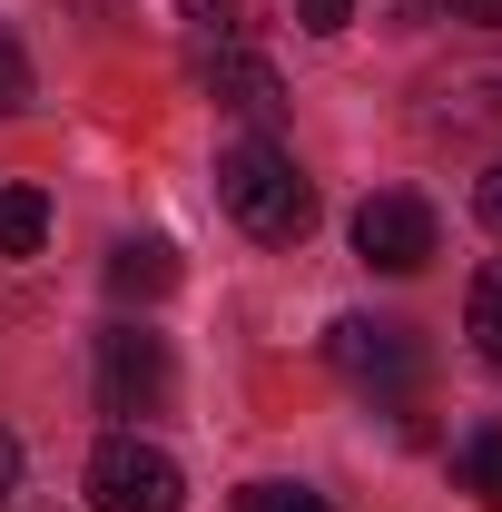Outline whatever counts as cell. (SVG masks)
I'll use <instances>...</instances> for the list:
<instances>
[{"label":"cell","mask_w":502,"mask_h":512,"mask_svg":"<svg viewBox=\"0 0 502 512\" xmlns=\"http://www.w3.org/2000/svg\"><path fill=\"white\" fill-rule=\"evenodd\" d=\"M197 89H207L217 109H237V119H276V109H286V79L256 60L247 40H217V50H197Z\"/></svg>","instance_id":"7"},{"label":"cell","mask_w":502,"mask_h":512,"mask_svg":"<svg viewBox=\"0 0 502 512\" xmlns=\"http://www.w3.org/2000/svg\"><path fill=\"white\" fill-rule=\"evenodd\" d=\"M178 394V365H168V335L148 325H119L99 345V414H168Z\"/></svg>","instance_id":"5"},{"label":"cell","mask_w":502,"mask_h":512,"mask_svg":"<svg viewBox=\"0 0 502 512\" xmlns=\"http://www.w3.org/2000/svg\"><path fill=\"white\" fill-rule=\"evenodd\" d=\"M414 128L434 148H473V138H502V60H473V69H443L424 79V109Z\"/></svg>","instance_id":"3"},{"label":"cell","mask_w":502,"mask_h":512,"mask_svg":"<svg viewBox=\"0 0 502 512\" xmlns=\"http://www.w3.org/2000/svg\"><path fill=\"white\" fill-rule=\"evenodd\" d=\"M453 20H473V30H502V0H443Z\"/></svg>","instance_id":"16"},{"label":"cell","mask_w":502,"mask_h":512,"mask_svg":"<svg viewBox=\"0 0 502 512\" xmlns=\"http://www.w3.org/2000/svg\"><path fill=\"white\" fill-rule=\"evenodd\" d=\"M355 256H365L375 276H414V266L434 256V207L414 188H375L355 207Z\"/></svg>","instance_id":"6"},{"label":"cell","mask_w":502,"mask_h":512,"mask_svg":"<svg viewBox=\"0 0 502 512\" xmlns=\"http://www.w3.org/2000/svg\"><path fill=\"white\" fill-rule=\"evenodd\" d=\"M453 493H473L483 512H502V414H483V424L453 444Z\"/></svg>","instance_id":"9"},{"label":"cell","mask_w":502,"mask_h":512,"mask_svg":"<svg viewBox=\"0 0 502 512\" xmlns=\"http://www.w3.org/2000/svg\"><path fill=\"white\" fill-rule=\"evenodd\" d=\"M355 20V0H296V30H315V40H335Z\"/></svg>","instance_id":"14"},{"label":"cell","mask_w":502,"mask_h":512,"mask_svg":"<svg viewBox=\"0 0 502 512\" xmlns=\"http://www.w3.org/2000/svg\"><path fill=\"white\" fill-rule=\"evenodd\" d=\"M188 503V473L148 434H109L89 453V512H178Z\"/></svg>","instance_id":"2"},{"label":"cell","mask_w":502,"mask_h":512,"mask_svg":"<svg viewBox=\"0 0 502 512\" xmlns=\"http://www.w3.org/2000/svg\"><path fill=\"white\" fill-rule=\"evenodd\" d=\"M325 355H335V375L365 384V394H404V384L424 375V345H414V325H394V316H335Z\"/></svg>","instance_id":"4"},{"label":"cell","mask_w":502,"mask_h":512,"mask_svg":"<svg viewBox=\"0 0 502 512\" xmlns=\"http://www.w3.org/2000/svg\"><path fill=\"white\" fill-rule=\"evenodd\" d=\"M168 286H178V247H168V237H128V247L109 256V296H119V306H158Z\"/></svg>","instance_id":"8"},{"label":"cell","mask_w":502,"mask_h":512,"mask_svg":"<svg viewBox=\"0 0 502 512\" xmlns=\"http://www.w3.org/2000/svg\"><path fill=\"white\" fill-rule=\"evenodd\" d=\"M237 512H335V503H325L315 483H247V493H237Z\"/></svg>","instance_id":"12"},{"label":"cell","mask_w":502,"mask_h":512,"mask_svg":"<svg viewBox=\"0 0 502 512\" xmlns=\"http://www.w3.org/2000/svg\"><path fill=\"white\" fill-rule=\"evenodd\" d=\"M10 109H30V60H20V40L0 30V119H10Z\"/></svg>","instance_id":"13"},{"label":"cell","mask_w":502,"mask_h":512,"mask_svg":"<svg viewBox=\"0 0 502 512\" xmlns=\"http://www.w3.org/2000/svg\"><path fill=\"white\" fill-rule=\"evenodd\" d=\"M10 483H20V444L0 434V493H10Z\"/></svg>","instance_id":"17"},{"label":"cell","mask_w":502,"mask_h":512,"mask_svg":"<svg viewBox=\"0 0 502 512\" xmlns=\"http://www.w3.org/2000/svg\"><path fill=\"white\" fill-rule=\"evenodd\" d=\"M473 207H483V227H493V237H502V158H493V168H483V178H473Z\"/></svg>","instance_id":"15"},{"label":"cell","mask_w":502,"mask_h":512,"mask_svg":"<svg viewBox=\"0 0 502 512\" xmlns=\"http://www.w3.org/2000/svg\"><path fill=\"white\" fill-rule=\"evenodd\" d=\"M463 335H473L483 365H502V256L473 276V296H463Z\"/></svg>","instance_id":"11"},{"label":"cell","mask_w":502,"mask_h":512,"mask_svg":"<svg viewBox=\"0 0 502 512\" xmlns=\"http://www.w3.org/2000/svg\"><path fill=\"white\" fill-rule=\"evenodd\" d=\"M40 247H50V197L0 188V256H40Z\"/></svg>","instance_id":"10"},{"label":"cell","mask_w":502,"mask_h":512,"mask_svg":"<svg viewBox=\"0 0 502 512\" xmlns=\"http://www.w3.org/2000/svg\"><path fill=\"white\" fill-rule=\"evenodd\" d=\"M217 197H227V217H237L247 237H266V247H296L315 227V188H306V168H296L276 138H237V148L217 158Z\"/></svg>","instance_id":"1"}]
</instances>
